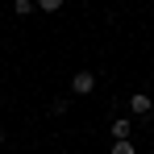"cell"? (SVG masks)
<instances>
[{
    "label": "cell",
    "instance_id": "6",
    "mask_svg": "<svg viewBox=\"0 0 154 154\" xmlns=\"http://www.w3.org/2000/svg\"><path fill=\"white\" fill-rule=\"evenodd\" d=\"M108 154H137V150H133V142H112Z\"/></svg>",
    "mask_w": 154,
    "mask_h": 154
},
{
    "label": "cell",
    "instance_id": "5",
    "mask_svg": "<svg viewBox=\"0 0 154 154\" xmlns=\"http://www.w3.org/2000/svg\"><path fill=\"white\" fill-rule=\"evenodd\" d=\"M67 0H38V13H58Z\"/></svg>",
    "mask_w": 154,
    "mask_h": 154
},
{
    "label": "cell",
    "instance_id": "2",
    "mask_svg": "<svg viewBox=\"0 0 154 154\" xmlns=\"http://www.w3.org/2000/svg\"><path fill=\"white\" fill-rule=\"evenodd\" d=\"M150 96H146V92H133V96H129V112H133V117H150Z\"/></svg>",
    "mask_w": 154,
    "mask_h": 154
},
{
    "label": "cell",
    "instance_id": "7",
    "mask_svg": "<svg viewBox=\"0 0 154 154\" xmlns=\"http://www.w3.org/2000/svg\"><path fill=\"white\" fill-rule=\"evenodd\" d=\"M0 146H4V129H0Z\"/></svg>",
    "mask_w": 154,
    "mask_h": 154
},
{
    "label": "cell",
    "instance_id": "3",
    "mask_svg": "<svg viewBox=\"0 0 154 154\" xmlns=\"http://www.w3.org/2000/svg\"><path fill=\"white\" fill-rule=\"evenodd\" d=\"M129 133H133V121H129V117H117V121H112V137H117V142H129Z\"/></svg>",
    "mask_w": 154,
    "mask_h": 154
},
{
    "label": "cell",
    "instance_id": "4",
    "mask_svg": "<svg viewBox=\"0 0 154 154\" xmlns=\"http://www.w3.org/2000/svg\"><path fill=\"white\" fill-rule=\"evenodd\" d=\"M33 8H38V4H33V0H13V13H17V17H29V13H33Z\"/></svg>",
    "mask_w": 154,
    "mask_h": 154
},
{
    "label": "cell",
    "instance_id": "1",
    "mask_svg": "<svg viewBox=\"0 0 154 154\" xmlns=\"http://www.w3.org/2000/svg\"><path fill=\"white\" fill-rule=\"evenodd\" d=\"M92 88H96V75H92V71H75V75H71V92H79V96H88Z\"/></svg>",
    "mask_w": 154,
    "mask_h": 154
}]
</instances>
